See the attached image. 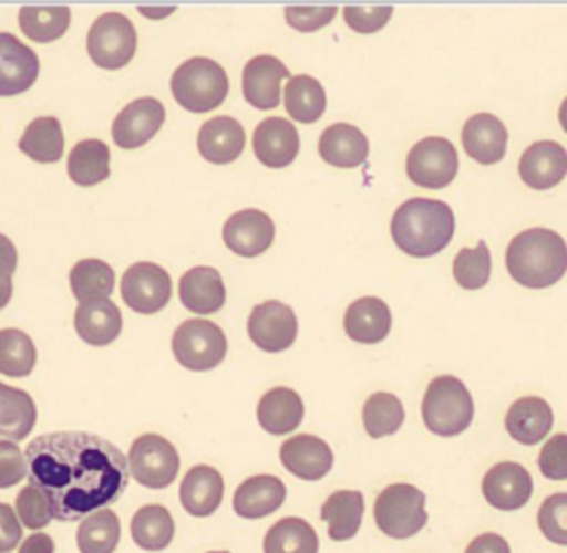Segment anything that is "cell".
Here are the masks:
<instances>
[{"label":"cell","instance_id":"cell-1","mask_svg":"<svg viewBox=\"0 0 567 553\" xmlns=\"http://www.w3.org/2000/svg\"><path fill=\"white\" fill-rule=\"evenodd\" d=\"M24 457L25 477L44 492L61 522H78L117 502L131 479L122 450L94 434H45L29 444Z\"/></svg>","mask_w":567,"mask_h":553},{"label":"cell","instance_id":"cell-2","mask_svg":"<svg viewBox=\"0 0 567 553\" xmlns=\"http://www.w3.org/2000/svg\"><path fill=\"white\" fill-rule=\"evenodd\" d=\"M454 213L450 205L431 198L404 201L391 221V237L403 253L430 258L441 253L454 237Z\"/></svg>","mask_w":567,"mask_h":553},{"label":"cell","instance_id":"cell-3","mask_svg":"<svg viewBox=\"0 0 567 553\" xmlns=\"http://www.w3.org/2000/svg\"><path fill=\"white\" fill-rule=\"evenodd\" d=\"M506 267L520 286L529 290L553 286L566 274V241L556 231L530 228L511 240Z\"/></svg>","mask_w":567,"mask_h":553},{"label":"cell","instance_id":"cell-4","mask_svg":"<svg viewBox=\"0 0 567 553\" xmlns=\"http://www.w3.org/2000/svg\"><path fill=\"white\" fill-rule=\"evenodd\" d=\"M175 102L192 114H208L224 104L230 91L227 72L207 58L188 59L172 75Z\"/></svg>","mask_w":567,"mask_h":553},{"label":"cell","instance_id":"cell-5","mask_svg":"<svg viewBox=\"0 0 567 553\" xmlns=\"http://www.w3.org/2000/svg\"><path fill=\"white\" fill-rule=\"evenodd\" d=\"M424 426L441 437L460 436L474 419V400L463 380L440 376L431 380L423 399Z\"/></svg>","mask_w":567,"mask_h":553},{"label":"cell","instance_id":"cell-6","mask_svg":"<svg viewBox=\"0 0 567 553\" xmlns=\"http://www.w3.org/2000/svg\"><path fill=\"white\" fill-rule=\"evenodd\" d=\"M426 495L411 483H393L378 495L374 520L381 532L391 539L416 535L427 522Z\"/></svg>","mask_w":567,"mask_h":553},{"label":"cell","instance_id":"cell-7","mask_svg":"<svg viewBox=\"0 0 567 553\" xmlns=\"http://www.w3.org/2000/svg\"><path fill=\"white\" fill-rule=\"evenodd\" d=\"M172 351L185 369L195 373L215 369L227 356L228 341L221 327L207 320H188L174 333Z\"/></svg>","mask_w":567,"mask_h":553},{"label":"cell","instance_id":"cell-8","mask_svg":"<svg viewBox=\"0 0 567 553\" xmlns=\"http://www.w3.org/2000/svg\"><path fill=\"white\" fill-rule=\"evenodd\" d=\"M87 51L92 62L105 71H118L137 52V31L127 15L107 12L92 24L87 35Z\"/></svg>","mask_w":567,"mask_h":553},{"label":"cell","instance_id":"cell-9","mask_svg":"<svg viewBox=\"0 0 567 553\" xmlns=\"http://www.w3.org/2000/svg\"><path fill=\"white\" fill-rule=\"evenodd\" d=\"M131 473L148 489H167L177 479L181 457L174 444L158 434H144L132 444L128 452Z\"/></svg>","mask_w":567,"mask_h":553},{"label":"cell","instance_id":"cell-10","mask_svg":"<svg viewBox=\"0 0 567 553\" xmlns=\"http://www.w3.org/2000/svg\"><path fill=\"white\" fill-rule=\"evenodd\" d=\"M460 168L457 150L447 138L427 137L417 142L406 158V174L417 187L426 190L446 188Z\"/></svg>","mask_w":567,"mask_h":553},{"label":"cell","instance_id":"cell-11","mask_svg":"<svg viewBox=\"0 0 567 553\" xmlns=\"http://www.w3.org/2000/svg\"><path fill=\"white\" fill-rule=\"evenodd\" d=\"M122 300L138 314H155L167 306L172 298V278L161 264H132L121 284Z\"/></svg>","mask_w":567,"mask_h":553},{"label":"cell","instance_id":"cell-12","mask_svg":"<svg viewBox=\"0 0 567 553\" xmlns=\"http://www.w3.org/2000/svg\"><path fill=\"white\" fill-rule=\"evenodd\" d=\"M248 334L255 346L265 353H284L297 340V314L280 301L258 304L248 317Z\"/></svg>","mask_w":567,"mask_h":553},{"label":"cell","instance_id":"cell-13","mask_svg":"<svg viewBox=\"0 0 567 553\" xmlns=\"http://www.w3.org/2000/svg\"><path fill=\"white\" fill-rule=\"evenodd\" d=\"M165 107L154 97H142L131 102L112 125L115 145L124 150L144 147L161 132L165 124Z\"/></svg>","mask_w":567,"mask_h":553},{"label":"cell","instance_id":"cell-14","mask_svg":"<svg viewBox=\"0 0 567 553\" xmlns=\"http://www.w3.org/2000/svg\"><path fill=\"white\" fill-rule=\"evenodd\" d=\"M38 54L16 35L0 32V97L24 94L38 82Z\"/></svg>","mask_w":567,"mask_h":553},{"label":"cell","instance_id":"cell-15","mask_svg":"<svg viewBox=\"0 0 567 553\" xmlns=\"http://www.w3.org/2000/svg\"><path fill=\"white\" fill-rule=\"evenodd\" d=\"M533 477L517 462H499L483 479V495L494 509H523L533 495Z\"/></svg>","mask_w":567,"mask_h":553},{"label":"cell","instance_id":"cell-16","mask_svg":"<svg viewBox=\"0 0 567 553\" xmlns=\"http://www.w3.org/2000/svg\"><path fill=\"white\" fill-rule=\"evenodd\" d=\"M274 220L257 208L231 215L224 227L225 244L238 257H260L274 244Z\"/></svg>","mask_w":567,"mask_h":553},{"label":"cell","instance_id":"cell-17","mask_svg":"<svg viewBox=\"0 0 567 553\" xmlns=\"http://www.w3.org/2000/svg\"><path fill=\"white\" fill-rule=\"evenodd\" d=\"M290 71L274 55H257L244 69V97L258 111H271L280 105L281 82Z\"/></svg>","mask_w":567,"mask_h":553},{"label":"cell","instance_id":"cell-18","mask_svg":"<svg viewBox=\"0 0 567 553\" xmlns=\"http://www.w3.org/2000/svg\"><path fill=\"white\" fill-rule=\"evenodd\" d=\"M280 460L288 472L308 482L321 480L333 469L334 456L323 439L310 434H300L284 442Z\"/></svg>","mask_w":567,"mask_h":553},{"label":"cell","instance_id":"cell-19","mask_svg":"<svg viewBox=\"0 0 567 553\" xmlns=\"http://www.w3.org/2000/svg\"><path fill=\"white\" fill-rule=\"evenodd\" d=\"M254 152L265 167L287 168L300 152V135L285 118H267L255 128Z\"/></svg>","mask_w":567,"mask_h":553},{"label":"cell","instance_id":"cell-20","mask_svg":"<svg viewBox=\"0 0 567 553\" xmlns=\"http://www.w3.org/2000/svg\"><path fill=\"white\" fill-rule=\"evenodd\" d=\"M566 148L557 142H536L520 157V178L534 190H549L556 187L566 177Z\"/></svg>","mask_w":567,"mask_h":553},{"label":"cell","instance_id":"cell-21","mask_svg":"<svg viewBox=\"0 0 567 553\" xmlns=\"http://www.w3.org/2000/svg\"><path fill=\"white\" fill-rule=\"evenodd\" d=\"M75 331L84 343L109 346L121 336L124 320L117 304L111 300L82 301L75 310Z\"/></svg>","mask_w":567,"mask_h":553},{"label":"cell","instance_id":"cell-22","mask_svg":"<svg viewBox=\"0 0 567 553\" xmlns=\"http://www.w3.org/2000/svg\"><path fill=\"white\" fill-rule=\"evenodd\" d=\"M461 140L466 154L481 165L497 164L506 155L507 131L496 115H473L464 124Z\"/></svg>","mask_w":567,"mask_h":553},{"label":"cell","instance_id":"cell-23","mask_svg":"<svg viewBox=\"0 0 567 553\" xmlns=\"http://www.w3.org/2000/svg\"><path fill=\"white\" fill-rule=\"evenodd\" d=\"M197 144L205 160L214 165H227L240 157L247 144V135L240 122L224 115L202 125Z\"/></svg>","mask_w":567,"mask_h":553},{"label":"cell","instance_id":"cell-24","mask_svg":"<svg viewBox=\"0 0 567 553\" xmlns=\"http://www.w3.org/2000/svg\"><path fill=\"white\" fill-rule=\"evenodd\" d=\"M287 487L275 476H255L245 480L234 495V510L241 519H264L284 505Z\"/></svg>","mask_w":567,"mask_h":553},{"label":"cell","instance_id":"cell-25","mask_svg":"<svg viewBox=\"0 0 567 553\" xmlns=\"http://www.w3.org/2000/svg\"><path fill=\"white\" fill-rule=\"evenodd\" d=\"M178 294L182 304L195 314L217 313L227 300L221 274L210 267H197L187 271L178 283Z\"/></svg>","mask_w":567,"mask_h":553},{"label":"cell","instance_id":"cell-26","mask_svg":"<svg viewBox=\"0 0 567 553\" xmlns=\"http://www.w3.org/2000/svg\"><path fill=\"white\" fill-rule=\"evenodd\" d=\"M553 424V409L540 397H520L507 410L506 430L523 446L539 444L550 432Z\"/></svg>","mask_w":567,"mask_h":553},{"label":"cell","instance_id":"cell-27","mask_svg":"<svg viewBox=\"0 0 567 553\" xmlns=\"http://www.w3.org/2000/svg\"><path fill=\"white\" fill-rule=\"evenodd\" d=\"M344 331L360 344H378L391 331V310L377 296L360 298L344 313Z\"/></svg>","mask_w":567,"mask_h":553},{"label":"cell","instance_id":"cell-28","mask_svg":"<svg viewBox=\"0 0 567 553\" xmlns=\"http://www.w3.org/2000/svg\"><path fill=\"white\" fill-rule=\"evenodd\" d=\"M225 482L221 473L210 466H195L188 470L181 486V502L190 515L210 517L224 500Z\"/></svg>","mask_w":567,"mask_h":553},{"label":"cell","instance_id":"cell-29","mask_svg":"<svg viewBox=\"0 0 567 553\" xmlns=\"http://www.w3.org/2000/svg\"><path fill=\"white\" fill-rule=\"evenodd\" d=\"M318 152L333 167L357 168L367 161L370 142L354 125L334 124L321 134Z\"/></svg>","mask_w":567,"mask_h":553},{"label":"cell","instance_id":"cell-30","mask_svg":"<svg viewBox=\"0 0 567 553\" xmlns=\"http://www.w3.org/2000/svg\"><path fill=\"white\" fill-rule=\"evenodd\" d=\"M258 422L274 436H285L298 429L305 416L303 400L290 387L268 390L258 404Z\"/></svg>","mask_w":567,"mask_h":553},{"label":"cell","instance_id":"cell-31","mask_svg":"<svg viewBox=\"0 0 567 553\" xmlns=\"http://www.w3.org/2000/svg\"><path fill=\"white\" fill-rule=\"evenodd\" d=\"M38 422V407L25 390L0 383V439L21 442Z\"/></svg>","mask_w":567,"mask_h":553},{"label":"cell","instance_id":"cell-32","mask_svg":"<svg viewBox=\"0 0 567 553\" xmlns=\"http://www.w3.org/2000/svg\"><path fill=\"white\" fill-rule=\"evenodd\" d=\"M363 513L364 497L360 490H338L321 505V520L328 523V535L337 542L357 535Z\"/></svg>","mask_w":567,"mask_h":553},{"label":"cell","instance_id":"cell-33","mask_svg":"<svg viewBox=\"0 0 567 553\" xmlns=\"http://www.w3.org/2000/svg\"><path fill=\"white\" fill-rule=\"evenodd\" d=\"M68 174L79 187H95L111 177V150L97 138L79 142L69 154Z\"/></svg>","mask_w":567,"mask_h":553},{"label":"cell","instance_id":"cell-34","mask_svg":"<svg viewBox=\"0 0 567 553\" xmlns=\"http://www.w3.org/2000/svg\"><path fill=\"white\" fill-rule=\"evenodd\" d=\"M64 131L59 118L39 117L19 140V150L38 164H58L64 155Z\"/></svg>","mask_w":567,"mask_h":553},{"label":"cell","instance_id":"cell-35","mask_svg":"<svg viewBox=\"0 0 567 553\" xmlns=\"http://www.w3.org/2000/svg\"><path fill=\"white\" fill-rule=\"evenodd\" d=\"M132 539L147 552H161L171 545L175 522L167 507L152 503L137 510L131 523Z\"/></svg>","mask_w":567,"mask_h":553},{"label":"cell","instance_id":"cell-36","mask_svg":"<svg viewBox=\"0 0 567 553\" xmlns=\"http://www.w3.org/2000/svg\"><path fill=\"white\" fill-rule=\"evenodd\" d=\"M285 108L293 121L315 124L327 111L323 85L310 75L291 77L285 87Z\"/></svg>","mask_w":567,"mask_h":553},{"label":"cell","instance_id":"cell-37","mask_svg":"<svg viewBox=\"0 0 567 553\" xmlns=\"http://www.w3.org/2000/svg\"><path fill=\"white\" fill-rule=\"evenodd\" d=\"M318 549L317 532L300 517L278 520L265 535V553H318Z\"/></svg>","mask_w":567,"mask_h":553},{"label":"cell","instance_id":"cell-38","mask_svg":"<svg viewBox=\"0 0 567 553\" xmlns=\"http://www.w3.org/2000/svg\"><path fill=\"white\" fill-rule=\"evenodd\" d=\"M121 520L114 510H95L79 526V550L81 553H114L121 542Z\"/></svg>","mask_w":567,"mask_h":553},{"label":"cell","instance_id":"cell-39","mask_svg":"<svg viewBox=\"0 0 567 553\" xmlns=\"http://www.w3.org/2000/svg\"><path fill=\"white\" fill-rule=\"evenodd\" d=\"M72 293L79 301L109 300L114 293L115 273L111 264L102 260L78 261L69 274Z\"/></svg>","mask_w":567,"mask_h":553},{"label":"cell","instance_id":"cell-40","mask_svg":"<svg viewBox=\"0 0 567 553\" xmlns=\"http://www.w3.org/2000/svg\"><path fill=\"white\" fill-rule=\"evenodd\" d=\"M69 8H22L19 12V28L38 44L59 41L69 31Z\"/></svg>","mask_w":567,"mask_h":553},{"label":"cell","instance_id":"cell-41","mask_svg":"<svg viewBox=\"0 0 567 553\" xmlns=\"http://www.w3.org/2000/svg\"><path fill=\"white\" fill-rule=\"evenodd\" d=\"M38 363L34 341L24 331L8 327L0 331V374L28 377Z\"/></svg>","mask_w":567,"mask_h":553},{"label":"cell","instance_id":"cell-42","mask_svg":"<svg viewBox=\"0 0 567 553\" xmlns=\"http://www.w3.org/2000/svg\"><path fill=\"white\" fill-rule=\"evenodd\" d=\"M404 422L403 403L394 394L374 393L364 403L363 424L368 436L373 439L393 436Z\"/></svg>","mask_w":567,"mask_h":553},{"label":"cell","instance_id":"cell-43","mask_svg":"<svg viewBox=\"0 0 567 553\" xmlns=\"http://www.w3.org/2000/svg\"><path fill=\"white\" fill-rule=\"evenodd\" d=\"M491 251L486 241L481 240L476 248H463L454 258L453 274L456 283L467 291L481 290L491 278Z\"/></svg>","mask_w":567,"mask_h":553},{"label":"cell","instance_id":"cell-44","mask_svg":"<svg viewBox=\"0 0 567 553\" xmlns=\"http://www.w3.org/2000/svg\"><path fill=\"white\" fill-rule=\"evenodd\" d=\"M537 523L549 542L567 545V493L547 497L537 513Z\"/></svg>","mask_w":567,"mask_h":553},{"label":"cell","instance_id":"cell-45","mask_svg":"<svg viewBox=\"0 0 567 553\" xmlns=\"http://www.w3.org/2000/svg\"><path fill=\"white\" fill-rule=\"evenodd\" d=\"M16 510L22 525L31 530L44 529L52 522L51 503L41 489L34 486L24 487L16 499Z\"/></svg>","mask_w":567,"mask_h":553},{"label":"cell","instance_id":"cell-46","mask_svg":"<svg viewBox=\"0 0 567 553\" xmlns=\"http://www.w3.org/2000/svg\"><path fill=\"white\" fill-rule=\"evenodd\" d=\"M539 469L546 479H567V436L557 434L547 440L539 453Z\"/></svg>","mask_w":567,"mask_h":553},{"label":"cell","instance_id":"cell-47","mask_svg":"<svg viewBox=\"0 0 567 553\" xmlns=\"http://www.w3.org/2000/svg\"><path fill=\"white\" fill-rule=\"evenodd\" d=\"M28 476L24 453L16 442L0 440V489H11Z\"/></svg>","mask_w":567,"mask_h":553},{"label":"cell","instance_id":"cell-48","mask_svg":"<svg viewBox=\"0 0 567 553\" xmlns=\"http://www.w3.org/2000/svg\"><path fill=\"white\" fill-rule=\"evenodd\" d=\"M393 15V8H344L343 18L348 28L358 34H374L381 31Z\"/></svg>","mask_w":567,"mask_h":553},{"label":"cell","instance_id":"cell-49","mask_svg":"<svg viewBox=\"0 0 567 553\" xmlns=\"http://www.w3.org/2000/svg\"><path fill=\"white\" fill-rule=\"evenodd\" d=\"M337 8H287L285 19L288 25L300 32H315L333 21Z\"/></svg>","mask_w":567,"mask_h":553},{"label":"cell","instance_id":"cell-50","mask_svg":"<svg viewBox=\"0 0 567 553\" xmlns=\"http://www.w3.org/2000/svg\"><path fill=\"white\" fill-rule=\"evenodd\" d=\"M24 535L21 522L9 503H0V553L11 552Z\"/></svg>","mask_w":567,"mask_h":553},{"label":"cell","instance_id":"cell-51","mask_svg":"<svg viewBox=\"0 0 567 553\" xmlns=\"http://www.w3.org/2000/svg\"><path fill=\"white\" fill-rule=\"evenodd\" d=\"M464 553H511V546L506 539L489 532L476 536Z\"/></svg>","mask_w":567,"mask_h":553},{"label":"cell","instance_id":"cell-52","mask_svg":"<svg viewBox=\"0 0 567 553\" xmlns=\"http://www.w3.org/2000/svg\"><path fill=\"white\" fill-rule=\"evenodd\" d=\"M18 248L6 234L0 233V273L12 276L18 268Z\"/></svg>","mask_w":567,"mask_h":553},{"label":"cell","instance_id":"cell-53","mask_svg":"<svg viewBox=\"0 0 567 553\" xmlns=\"http://www.w3.org/2000/svg\"><path fill=\"white\" fill-rule=\"evenodd\" d=\"M55 543L48 533H34L24 540L19 553H54Z\"/></svg>","mask_w":567,"mask_h":553},{"label":"cell","instance_id":"cell-54","mask_svg":"<svg viewBox=\"0 0 567 553\" xmlns=\"http://www.w3.org/2000/svg\"><path fill=\"white\" fill-rule=\"evenodd\" d=\"M12 293H14V284H12V276L0 273V310H4L11 301Z\"/></svg>","mask_w":567,"mask_h":553},{"label":"cell","instance_id":"cell-55","mask_svg":"<svg viewBox=\"0 0 567 553\" xmlns=\"http://www.w3.org/2000/svg\"><path fill=\"white\" fill-rule=\"evenodd\" d=\"M175 11V8H167V9H161V8H141L138 9V12H141L142 15H145V18L154 19V21H158V19L167 18V15H171L172 12Z\"/></svg>","mask_w":567,"mask_h":553},{"label":"cell","instance_id":"cell-56","mask_svg":"<svg viewBox=\"0 0 567 553\" xmlns=\"http://www.w3.org/2000/svg\"><path fill=\"white\" fill-rule=\"evenodd\" d=\"M208 553H230V552H208Z\"/></svg>","mask_w":567,"mask_h":553}]
</instances>
